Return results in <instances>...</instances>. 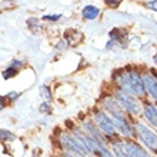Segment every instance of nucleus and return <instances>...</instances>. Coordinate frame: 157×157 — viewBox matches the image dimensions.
Masks as SVG:
<instances>
[{"label":"nucleus","instance_id":"nucleus-19","mask_svg":"<svg viewBox=\"0 0 157 157\" xmlns=\"http://www.w3.org/2000/svg\"><path fill=\"white\" fill-rule=\"evenodd\" d=\"M4 104H6V103H4V99L2 97V96H0V110L4 107Z\"/></svg>","mask_w":157,"mask_h":157},{"label":"nucleus","instance_id":"nucleus-15","mask_svg":"<svg viewBox=\"0 0 157 157\" xmlns=\"http://www.w3.org/2000/svg\"><path fill=\"white\" fill-rule=\"evenodd\" d=\"M16 75H17V69L9 67L7 70L3 73V77H4V78H10V77H13V76H16Z\"/></svg>","mask_w":157,"mask_h":157},{"label":"nucleus","instance_id":"nucleus-3","mask_svg":"<svg viewBox=\"0 0 157 157\" xmlns=\"http://www.w3.org/2000/svg\"><path fill=\"white\" fill-rule=\"evenodd\" d=\"M114 99L117 100V103L121 106L123 110L128 112L132 116H137L140 114L141 110H143V104L139 101L137 97L128 94L127 91L121 90V89H117L116 93H114Z\"/></svg>","mask_w":157,"mask_h":157},{"label":"nucleus","instance_id":"nucleus-10","mask_svg":"<svg viewBox=\"0 0 157 157\" xmlns=\"http://www.w3.org/2000/svg\"><path fill=\"white\" fill-rule=\"evenodd\" d=\"M143 82H144L146 91L157 101V77H154L153 75H144Z\"/></svg>","mask_w":157,"mask_h":157},{"label":"nucleus","instance_id":"nucleus-13","mask_svg":"<svg viewBox=\"0 0 157 157\" xmlns=\"http://www.w3.org/2000/svg\"><path fill=\"white\" fill-rule=\"evenodd\" d=\"M16 136L12 134L10 132H6V130H0V140H14Z\"/></svg>","mask_w":157,"mask_h":157},{"label":"nucleus","instance_id":"nucleus-16","mask_svg":"<svg viewBox=\"0 0 157 157\" xmlns=\"http://www.w3.org/2000/svg\"><path fill=\"white\" fill-rule=\"evenodd\" d=\"M149 9H151V10H156L157 12V0H153V2H149V3L146 4Z\"/></svg>","mask_w":157,"mask_h":157},{"label":"nucleus","instance_id":"nucleus-7","mask_svg":"<svg viewBox=\"0 0 157 157\" xmlns=\"http://www.w3.org/2000/svg\"><path fill=\"white\" fill-rule=\"evenodd\" d=\"M123 146H124L126 153L128 154V157H151L144 150L143 146L139 144V143H136V141H133V140L123 141Z\"/></svg>","mask_w":157,"mask_h":157},{"label":"nucleus","instance_id":"nucleus-12","mask_svg":"<svg viewBox=\"0 0 157 157\" xmlns=\"http://www.w3.org/2000/svg\"><path fill=\"white\" fill-rule=\"evenodd\" d=\"M112 149H113V154H114V157H128V154L126 153V150H124L123 141H113Z\"/></svg>","mask_w":157,"mask_h":157},{"label":"nucleus","instance_id":"nucleus-6","mask_svg":"<svg viewBox=\"0 0 157 157\" xmlns=\"http://www.w3.org/2000/svg\"><path fill=\"white\" fill-rule=\"evenodd\" d=\"M62 144H63L64 149L69 150L70 153L76 154V156L86 157L87 154H89L86 151V149H84V146H83L75 136H70V134H63L62 136Z\"/></svg>","mask_w":157,"mask_h":157},{"label":"nucleus","instance_id":"nucleus-20","mask_svg":"<svg viewBox=\"0 0 157 157\" xmlns=\"http://www.w3.org/2000/svg\"><path fill=\"white\" fill-rule=\"evenodd\" d=\"M66 157H82V156H76V154H73V153H67Z\"/></svg>","mask_w":157,"mask_h":157},{"label":"nucleus","instance_id":"nucleus-11","mask_svg":"<svg viewBox=\"0 0 157 157\" xmlns=\"http://www.w3.org/2000/svg\"><path fill=\"white\" fill-rule=\"evenodd\" d=\"M99 7H96V6H86V7L83 9V19H86V20H93V19H96V17L99 16Z\"/></svg>","mask_w":157,"mask_h":157},{"label":"nucleus","instance_id":"nucleus-21","mask_svg":"<svg viewBox=\"0 0 157 157\" xmlns=\"http://www.w3.org/2000/svg\"><path fill=\"white\" fill-rule=\"evenodd\" d=\"M153 60H154V63H156V64H157V54H156V56H154V57H153Z\"/></svg>","mask_w":157,"mask_h":157},{"label":"nucleus","instance_id":"nucleus-1","mask_svg":"<svg viewBox=\"0 0 157 157\" xmlns=\"http://www.w3.org/2000/svg\"><path fill=\"white\" fill-rule=\"evenodd\" d=\"M103 107L107 110V114L112 117L113 123L116 126L117 132L121 133L126 137H132L134 134V127L133 124L127 120V117L124 116V110L121 109L116 99L113 97H106L103 100Z\"/></svg>","mask_w":157,"mask_h":157},{"label":"nucleus","instance_id":"nucleus-2","mask_svg":"<svg viewBox=\"0 0 157 157\" xmlns=\"http://www.w3.org/2000/svg\"><path fill=\"white\" fill-rule=\"evenodd\" d=\"M119 89L127 91L128 94L134 96L137 99L146 97V87L143 82V76H140L137 71L132 70L128 73H123L119 77Z\"/></svg>","mask_w":157,"mask_h":157},{"label":"nucleus","instance_id":"nucleus-8","mask_svg":"<svg viewBox=\"0 0 157 157\" xmlns=\"http://www.w3.org/2000/svg\"><path fill=\"white\" fill-rule=\"evenodd\" d=\"M143 114H144L146 120L149 121L153 127L157 128V106L150 101H144L143 103Z\"/></svg>","mask_w":157,"mask_h":157},{"label":"nucleus","instance_id":"nucleus-5","mask_svg":"<svg viewBox=\"0 0 157 157\" xmlns=\"http://www.w3.org/2000/svg\"><path fill=\"white\" fill-rule=\"evenodd\" d=\"M93 117H94V123L97 124V127H99L100 130H101V133L106 136V139H113V137L117 136L119 132H117L116 126L113 123L112 117L109 116L104 110H96Z\"/></svg>","mask_w":157,"mask_h":157},{"label":"nucleus","instance_id":"nucleus-9","mask_svg":"<svg viewBox=\"0 0 157 157\" xmlns=\"http://www.w3.org/2000/svg\"><path fill=\"white\" fill-rule=\"evenodd\" d=\"M83 126H84V128H86V132H87L89 136L94 137L96 140H99V141H101V143H104V144H107V139H106V136L101 133V130L97 127V124H96L94 121H84Z\"/></svg>","mask_w":157,"mask_h":157},{"label":"nucleus","instance_id":"nucleus-14","mask_svg":"<svg viewBox=\"0 0 157 157\" xmlns=\"http://www.w3.org/2000/svg\"><path fill=\"white\" fill-rule=\"evenodd\" d=\"M40 94L44 97V100L46 101H50L52 100V94H50V90H49V87H46V86H43L40 89Z\"/></svg>","mask_w":157,"mask_h":157},{"label":"nucleus","instance_id":"nucleus-18","mask_svg":"<svg viewBox=\"0 0 157 157\" xmlns=\"http://www.w3.org/2000/svg\"><path fill=\"white\" fill-rule=\"evenodd\" d=\"M43 19H44V20H57V19H60V14H54V16H44Z\"/></svg>","mask_w":157,"mask_h":157},{"label":"nucleus","instance_id":"nucleus-17","mask_svg":"<svg viewBox=\"0 0 157 157\" xmlns=\"http://www.w3.org/2000/svg\"><path fill=\"white\" fill-rule=\"evenodd\" d=\"M106 3L110 4L112 7H117V6H119V3H120V0H106Z\"/></svg>","mask_w":157,"mask_h":157},{"label":"nucleus","instance_id":"nucleus-4","mask_svg":"<svg viewBox=\"0 0 157 157\" xmlns=\"http://www.w3.org/2000/svg\"><path fill=\"white\" fill-rule=\"evenodd\" d=\"M133 127H134V133L141 140V143L149 150H151L153 153L157 154V133L154 130H151L150 127H147L141 121H136L133 124Z\"/></svg>","mask_w":157,"mask_h":157}]
</instances>
